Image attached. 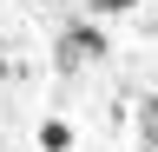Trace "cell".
I'll return each instance as SVG.
<instances>
[{
    "mask_svg": "<svg viewBox=\"0 0 158 152\" xmlns=\"http://www.w3.org/2000/svg\"><path fill=\"white\" fill-rule=\"evenodd\" d=\"M46 7H53V0H46Z\"/></svg>",
    "mask_w": 158,
    "mask_h": 152,
    "instance_id": "obj_5",
    "label": "cell"
},
{
    "mask_svg": "<svg viewBox=\"0 0 158 152\" xmlns=\"http://www.w3.org/2000/svg\"><path fill=\"white\" fill-rule=\"evenodd\" d=\"M145 33H152V40H158V20H152V27H145Z\"/></svg>",
    "mask_w": 158,
    "mask_h": 152,
    "instance_id": "obj_4",
    "label": "cell"
},
{
    "mask_svg": "<svg viewBox=\"0 0 158 152\" xmlns=\"http://www.w3.org/2000/svg\"><path fill=\"white\" fill-rule=\"evenodd\" d=\"M106 53H112V33H99L92 20H73V27L53 40V66H59V73H79V66L106 60Z\"/></svg>",
    "mask_w": 158,
    "mask_h": 152,
    "instance_id": "obj_1",
    "label": "cell"
},
{
    "mask_svg": "<svg viewBox=\"0 0 158 152\" xmlns=\"http://www.w3.org/2000/svg\"><path fill=\"white\" fill-rule=\"evenodd\" d=\"M138 0H86V13H132Z\"/></svg>",
    "mask_w": 158,
    "mask_h": 152,
    "instance_id": "obj_3",
    "label": "cell"
},
{
    "mask_svg": "<svg viewBox=\"0 0 158 152\" xmlns=\"http://www.w3.org/2000/svg\"><path fill=\"white\" fill-rule=\"evenodd\" d=\"M40 152H73V126L59 119V112H53V119H40Z\"/></svg>",
    "mask_w": 158,
    "mask_h": 152,
    "instance_id": "obj_2",
    "label": "cell"
}]
</instances>
